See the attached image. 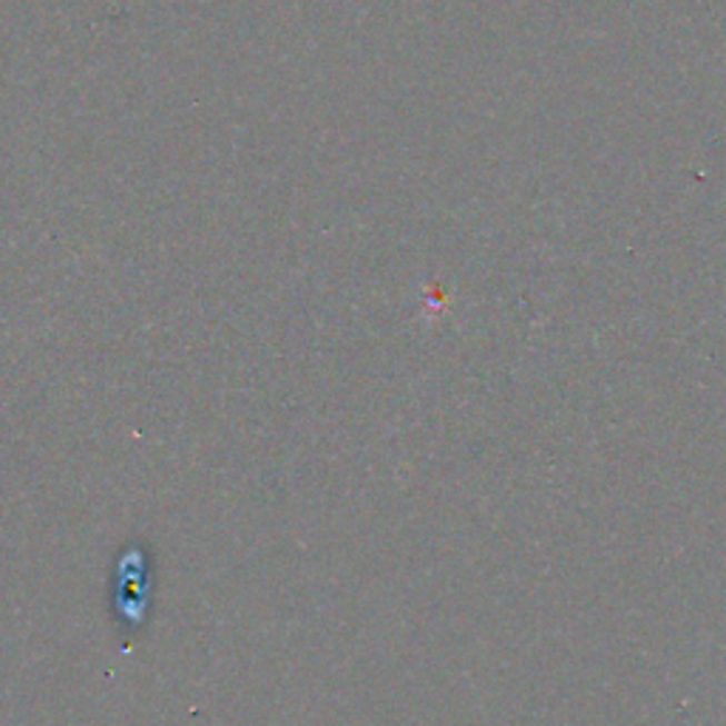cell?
<instances>
[{"label":"cell","instance_id":"obj_1","mask_svg":"<svg viewBox=\"0 0 726 726\" xmlns=\"http://www.w3.org/2000/svg\"><path fill=\"white\" fill-rule=\"evenodd\" d=\"M151 554L142 550V545L133 543L131 548L122 550L120 563H117L115 579H117V594H115V610L117 619L122 621L120 627H142L146 621V610L151 605Z\"/></svg>","mask_w":726,"mask_h":726}]
</instances>
